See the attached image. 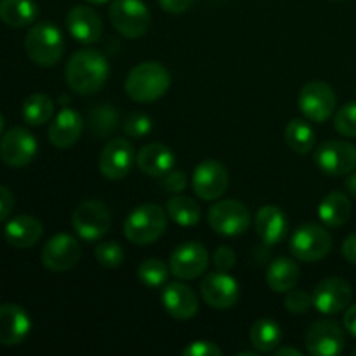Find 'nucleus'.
I'll return each mask as SVG.
<instances>
[{
  "instance_id": "obj_1",
  "label": "nucleus",
  "mask_w": 356,
  "mask_h": 356,
  "mask_svg": "<svg viewBox=\"0 0 356 356\" xmlns=\"http://www.w3.org/2000/svg\"><path fill=\"white\" fill-rule=\"evenodd\" d=\"M110 75V66L101 52L92 49L76 51L68 59L65 68L66 83L73 92L80 96H92L103 89Z\"/></svg>"
},
{
  "instance_id": "obj_2",
  "label": "nucleus",
  "mask_w": 356,
  "mask_h": 356,
  "mask_svg": "<svg viewBox=\"0 0 356 356\" xmlns=\"http://www.w3.org/2000/svg\"><path fill=\"white\" fill-rule=\"evenodd\" d=\"M170 87V73L156 61H145L134 66L125 80V92L136 103H153Z\"/></svg>"
},
{
  "instance_id": "obj_3",
  "label": "nucleus",
  "mask_w": 356,
  "mask_h": 356,
  "mask_svg": "<svg viewBox=\"0 0 356 356\" xmlns=\"http://www.w3.org/2000/svg\"><path fill=\"white\" fill-rule=\"evenodd\" d=\"M24 49L35 65L51 68L61 61L65 54V40L56 24L51 21H42L30 28L24 38Z\"/></svg>"
},
{
  "instance_id": "obj_4",
  "label": "nucleus",
  "mask_w": 356,
  "mask_h": 356,
  "mask_svg": "<svg viewBox=\"0 0 356 356\" xmlns=\"http://www.w3.org/2000/svg\"><path fill=\"white\" fill-rule=\"evenodd\" d=\"M167 228V216L160 205L143 204L125 218L124 233L129 242L136 245H148L163 235Z\"/></svg>"
},
{
  "instance_id": "obj_5",
  "label": "nucleus",
  "mask_w": 356,
  "mask_h": 356,
  "mask_svg": "<svg viewBox=\"0 0 356 356\" xmlns=\"http://www.w3.org/2000/svg\"><path fill=\"white\" fill-rule=\"evenodd\" d=\"M108 16L115 30L125 38L145 37L152 24V16L143 0H113Z\"/></svg>"
},
{
  "instance_id": "obj_6",
  "label": "nucleus",
  "mask_w": 356,
  "mask_h": 356,
  "mask_svg": "<svg viewBox=\"0 0 356 356\" xmlns=\"http://www.w3.org/2000/svg\"><path fill=\"white\" fill-rule=\"evenodd\" d=\"M291 254L305 263H316L329 256L332 250V236L323 226L302 225L292 233L289 243Z\"/></svg>"
},
{
  "instance_id": "obj_7",
  "label": "nucleus",
  "mask_w": 356,
  "mask_h": 356,
  "mask_svg": "<svg viewBox=\"0 0 356 356\" xmlns=\"http://www.w3.org/2000/svg\"><path fill=\"white\" fill-rule=\"evenodd\" d=\"M207 219L218 235L240 236L250 226V211L238 200H219L209 209Z\"/></svg>"
},
{
  "instance_id": "obj_8",
  "label": "nucleus",
  "mask_w": 356,
  "mask_h": 356,
  "mask_svg": "<svg viewBox=\"0 0 356 356\" xmlns=\"http://www.w3.org/2000/svg\"><path fill=\"white\" fill-rule=\"evenodd\" d=\"M73 228L87 242L103 238L111 226L110 209L99 200H86L73 212Z\"/></svg>"
},
{
  "instance_id": "obj_9",
  "label": "nucleus",
  "mask_w": 356,
  "mask_h": 356,
  "mask_svg": "<svg viewBox=\"0 0 356 356\" xmlns=\"http://www.w3.org/2000/svg\"><path fill=\"white\" fill-rule=\"evenodd\" d=\"M336 92L329 83L322 80H313L306 83L299 94V110L308 120L322 122L329 120L336 110Z\"/></svg>"
},
{
  "instance_id": "obj_10",
  "label": "nucleus",
  "mask_w": 356,
  "mask_h": 356,
  "mask_svg": "<svg viewBox=\"0 0 356 356\" xmlns=\"http://www.w3.org/2000/svg\"><path fill=\"white\" fill-rule=\"evenodd\" d=\"M37 139L28 129L13 127L0 138V160L9 167H26L37 155Z\"/></svg>"
},
{
  "instance_id": "obj_11",
  "label": "nucleus",
  "mask_w": 356,
  "mask_h": 356,
  "mask_svg": "<svg viewBox=\"0 0 356 356\" xmlns=\"http://www.w3.org/2000/svg\"><path fill=\"white\" fill-rule=\"evenodd\" d=\"M315 162L329 176H346L356 169V146L346 141H325L316 148Z\"/></svg>"
},
{
  "instance_id": "obj_12",
  "label": "nucleus",
  "mask_w": 356,
  "mask_h": 356,
  "mask_svg": "<svg viewBox=\"0 0 356 356\" xmlns=\"http://www.w3.org/2000/svg\"><path fill=\"white\" fill-rule=\"evenodd\" d=\"M82 256V247L79 240L68 233H58L52 236L42 249V264L49 271L63 273L75 266Z\"/></svg>"
},
{
  "instance_id": "obj_13",
  "label": "nucleus",
  "mask_w": 356,
  "mask_h": 356,
  "mask_svg": "<svg viewBox=\"0 0 356 356\" xmlns=\"http://www.w3.org/2000/svg\"><path fill=\"white\" fill-rule=\"evenodd\" d=\"M136 163V152L131 141L115 138L106 143L99 155V170L106 179H124Z\"/></svg>"
},
{
  "instance_id": "obj_14",
  "label": "nucleus",
  "mask_w": 356,
  "mask_h": 356,
  "mask_svg": "<svg viewBox=\"0 0 356 356\" xmlns=\"http://www.w3.org/2000/svg\"><path fill=\"white\" fill-rule=\"evenodd\" d=\"M209 266V252L200 242H184L172 252L169 261L170 273L181 280L202 277Z\"/></svg>"
},
{
  "instance_id": "obj_15",
  "label": "nucleus",
  "mask_w": 356,
  "mask_h": 356,
  "mask_svg": "<svg viewBox=\"0 0 356 356\" xmlns=\"http://www.w3.org/2000/svg\"><path fill=\"white\" fill-rule=\"evenodd\" d=\"M229 176L226 167L218 160H204L193 172L195 195L202 200H218L226 193Z\"/></svg>"
},
{
  "instance_id": "obj_16",
  "label": "nucleus",
  "mask_w": 356,
  "mask_h": 356,
  "mask_svg": "<svg viewBox=\"0 0 356 356\" xmlns=\"http://www.w3.org/2000/svg\"><path fill=\"white\" fill-rule=\"evenodd\" d=\"M351 298H353L351 285L339 277H330L320 282L312 296L313 306L322 315H337L348 308Z\"/></svg>"
},
{
  "instance_id": "obj_17",
  "label": "nucleus",
  "mask_w": 356,
  "mask_h": 356,
  "mask_svg": "<svg viewBox=\"0 0 356 356\" xmlns=\"http://www.w3.org/2000/svg\"><path fill=\"white\" fill-rule=\"evenodd\" d=\"M344 344V330L334 320L313 323L306 336V348L313 356H337L343 353Z\"/></svg>"
},
{
  "instance_id": "obj_18",
  "label": "nucleus",
  "mask_w": 356,
  "mask_h": 356,
  "mask_svg": "<svg viewBox=\"0 0 356 356\" xmlns=\"http://www.w3.org/2000/svg\"><path fill=\"white\" fill-rule=\"evenodd\" d=\"M200 292L204 301L214 309H229L236 305L240 296L238 284L228 271H216L209 273L202 280Z\"/></svg>"
},
{
  "instance_id": "obj_19",
  "label": "nucleus",
  "mask_w": 356,
  "mask_h": 356,
  "mask_svg": "<svg viewBox=\"0 0 356 356\" xmlns=\"http://www.w3.org/2000/svg\"><path fill=\"white\" fill-rule=\"evenodd\" d=\"M66 28L75 40L90 45L99 40L103 23L99 14L87 6H75L66 14Z\"/></svg>"
},
{
  "instance_id": "obj_20",
  "label": "nucleus",
  "mask_w": 356,
  "mask_h": 356,
  "mask_svg": "<svg viewBox=\"0 0 356 356\" xmlns=\"http://www.w3.org/2000/svg\"><path fill=\"white\" fill-rule=\"evenodd\" d=\"M31 320L28 313L17 305L0 306V344L16 346L28 337Z\"/></svg>"
},
{
  "instance_id": "obj_21",
  "label": "nucleus",
  "mask_w": 356,
  "mask_h": 356,
  "mask_svg": "<svg viewBox=\"0 0 356 356\" xmlns=\"http://www.w3.org/2000/svg\"><path fill=\"white\" fill-rule=\"evenodd\" d=\"M162 305L176 320H190L198 313V299L193 289L181 282H172L162 291Z\"/></svg>"
},
{
  "instance_id": "obj_22",
  "label": "nucleus",
  "mask_w": 356,
  "mask_h": 356,
  "mask_svg": "<svg viewBox=\"0 0 356 356\" xmlns=\"http://www.w3.org/2000/svg\"><path fill=\"white\" fill-rule=\"evenodd\" d=\"M83 120L73 108H63L49 125V141L59 149H66L79 141L82 134Z\"/></svg>"
},
{
  "instance_id": "obj_23",
  "label": "nucleus",
  "mask_w": 356,
  "mask_h": 356,
  "mask_svg": "<svg viewBox=\"0 0 356 356\" xmlns=\"http://www.w3.org/2000/svg\"><path fill=\"white\" fill-rule=\"evenodd\" d=\"M256 233L264 245H277L289 235V219L277 205H264L257 211Z\"/></svg>"
},
{
  "instance_id": "obj_24",
  "label": "nucleus",
  "mask_w": 356,
  "mask_h": 356,
  "mask_svg": "<svg viewBox=\"0 0 356 356\" xmlns=\"http://www.w3.org/2000/svg\"><path fill=\"white\" fill-rule=\"evenodd\" d=\"M174 162H176L174 152L162 143H152V145L143 146L136 155V163L141 172L155 177H162L163 174L172 170Z\"/></svg>"
},
{
  "instance_id": "obj_25",
  "label": "nucleus",
  "mask_w": 356,
  "mask_h": 356,
  "mask_svg": "<svg viewBox=\"0 0 356 356\" xmlns=\"http://www.w3.org/2000/svg\"><path fill=\"white\" fill-rule=\"evenodd\" d=\"M44 226L33 216H16L6 225V242L16 249H30L40 240Z\"/></svg>"
},
{
  "instance_id": "obj_26",
  "label": "nucleus",
  "mask_w": 356,
  "mask_h": 356,
  "mask_svg": "<svg viewBox=\"0 0 356 356\" xmlns=\"http://www.w3.org/2000/svg\"><path fill=\"white\" fill-rule=\"evenodd\" d=\"M351 216V202L341 191H332L327 195L318 205L320 221L330 228H339L346 225Z\"/></svg>"
},
{
  "instance_id": "obj_27",
  "label": "nucleus",
  "mask_w": 356,
  "mask_h": 356,
  "mask_svg": "<svg viewBox=\"0 0 356 356\" xmlns=\"http://www.w3.org/2000/svg\"><path fill=\"white\" fill-rule=\"evenodd\" d=\"M266 282L273 292L292 291L299 282V266L291 257H277L268 268Z\"/></svg>"
},
{
  "instance_id": "obj_28",
  "label": "nucleus",
  "mask_w": 356,
  "mask_h": 356,
  "mask_svg": "<svg viewBox=\"0 0 356 356\" xmlns=\"http://www.w3.org/2000/svg\"><path fill=\"white\" fill-rule=\"evenodd\" d=\"M38 16V7L33 0H0V21L7 26L24 28Z\"/></svg>"
},
{
  "instance_id": "obj_29",
  "label": "nucleus",
  "mask_w": 356,
  "mask_h": 356,
  "mask_svg": "<svg viewBox=\"0 0 356 356\" xmlns=\"http://www.w3.org/2000/svg\"><path fill=\"white\" fill-rule=\"evenodd\" d=\"M249 337L257 353H271L282 341L280 325L270 318H261L252 325Z\"/></svg>"
},
{
  "instance_id": "obj_30",
  "label": "nucleus",
  "mask_w": 356,
  "mask_h": 356,
  "mask_svg": "<svg viewBox=\"0 0 356 356\" xmlns=\"http://www.w3.org/2000/svg\"><path fill=\"white\" fill-rule=\"evenodd\" d=\"M21 115L23 120L31 127H40V125L47 124L54 115V101L47 96V94H31L24 99L23 108H21Z\"/></svg>"
},
{
  "instance_id": "obj_31",
  "label": "nucleus",
  "mask_w": 356,
  "mask_h": 356,
  "mask_svg": "<svg viewBox=\"0 0 356 356\" xmlns=\"http://www.w3.org/2000/svg\"><path fill=\"white\" fill-rule=\"evenodd\" d=\"M285 143L292 152L306 155L315 146V132L308 122L302 118H294L285 127Z\"/></svg>"
},
{
  "instance_id": "obj_32",
  "label": "nucleus",
  "mask_w": 356,
  "mask_h": 356,
  "mask_svg": "<svg viewBox=\"0 0 356 356\" xmlns=\"http://www.w3.org/2000/svg\"><path fill=\"white\" fill-rule=\"evenodd\" d=\"M167 214L179 226H195L202 218V209L193 198L177 195L167 202Z\"/></svg>"
},
{
  "instance_id": "obj_33",
  "label": "nucleus",
  "mask_w": 356,
  "mask_h": 356,
  "mask_svg": "<svg viewBox=\"0 0 356 356\" xmlns=\"http://www.w3.org/2000/svg\"><path fill=\"white\" fill-rule=\"evenodd\" d=\"M118 113L113 106L110 104H101V106L94 108L89 113V129L90 134L97 139L108 138L113 134L118 127Z\"/></svg>"
},
{
  "instance_id": "obj_34",
  "label": "nucleus",
  "mask_w": 356,
  "mask_h": 356,
  "mask_svg": "<svg viewBox=\"0 0 356 356\" xmlns=\"http://www.w3.org/2000/svg\"><path fill=\"white\" fill-rule=\"evenodd\" d=\"M169 271L170 268L162 259L153 257V259H146L139 264L138 277L141 284H145L146 287H162L167 282Z\"/></svg>"
},
{
  "instance_id": "obj_35",
  "label": "nucleus",
  "mask_w": 356,
  "mask_h": 356,
  "mask_svg": "<svg viewBox=\"0 0 356 356\" xmlns=\"http://www.w3.org/2000/svg\"><path fill=\"white\" fill-rule=\"evenodd\" d=\"M94 256H96L97 263L104 268H118L125 259V252L120 247V243L117 242H103L96 247L94 250Z\"/></svg>"
},
{
  "instance_id": "obj_36",
  "label": "nucleus",
  "mask_w": 356,
  "mask_h": 356,
  "mask_svg": "<svg viewBox=\"0 0 356 356\" xmlns=\"http://www.w3.org/2000/svg\"><path fill=\"white\" fill-rule=\"evenodd\" d=\"M334 127L346 138H356V101L341 108L334 117Z\"/></svg>"
},
{
  "instance_id": "obj_37",
  "label": "nucleus",
  "mask_w": 356,
  "mask_h": 356,
  "mask_svg": "<svg viewBox=\"0 0 356 356\" xmlns=\"http://www.w3.org/2000/svg\"><path fill=\"white\" fill-rule=\"evenodd\" d=\"M153 129L152 118L146 113H141V111H136V113H131L124 122V132L131 138H145V136L149 134V131Z\"/></svg>"
},
{
  "instance_id": "obj_38",
  "label": "nucleus",
  "mask_w": 356,
  "mask_h": 356,
  "mask_svg": "<svg viewBox=\"0 0 356 356\" xmlns=\"http://www.w3.org/2000/svg\"><path fill=\"white\" fill-rule=\"evenodd\" d=\"M313 306V299L308 292L305 291H289V296L285 298V309L294 315H302Z\"/></svg>"
},
{
  "instance_id": "obj_39",
  "label": "nucleus",
  "mask_w": 356,
  "mask_h": 356,
  "mask_svg": "<svg viewBox=\"0 0 356 356\" xmlns=\"http://www.w3.org/2000/svg\"><path fill=\"white\" fill-rule=\"evenodd\" d=\"M188 177L183 170H169L162 176V188L170 193H181L186 190Z\"/></svg>"
},
{
  "instance_id": "obj_40",
  "label": "nucleus",
  "mask_w": 356,
  "mask_h": 356,
  "mask_svg": "<svg viewBox=\"0 0 356 356\" xmlns=\"http://www.w3.org/2000/svg\"><path fill=\"white\" fill-rule=\"evenodd\" d=\"M184 356H221L222 350L216 346L211 341H195L186 350L183 351Z\"/></svg>"
},
{
  "instance_id": "obj_41",
  "label": "nucleus",
  "mask_w": 356,
  "mask_h": 356,
  "mask_svg": "<svg viewBox=\"0 0 356 356\" xmlns=\"http://www.w3.org/2000/svg\"><path fill=\"white\" fill-rule=\"evenodd\" d=\"M236 263V254L232 247H219L214 254V264L219 271H229Z\"/></svg>"
},
{
  "instance_id": "obj_42",
  "label": "nucleus",
  "mask_w": 356,
  "mask_h": 356,
  "mask_svg": "<svg viewBox=\"0 0 356 356\" xmlns=\"http://www.w3.org/2000/svg\"><path fill=\"white\" fill-rule=\"evenodd\" d=\"M14 209V195L3 184H0V221H6Z\"/></svg>"
},
{
  "instance_id": "obj_43",
  "label": "nucleus",
  "mask_w": 356,
  "mask_h": 356,
  "mask_svg": "<svg viewBox=\"0 0 356 356\" xmlns=\"http://www.w3.org/2000/svg\"><path fill=\"white\" fill-rule=\"evenodd\" d=\"M195 0H159L160 7L169 14H183L193 6Z\"/></svg>"
},
{
  "instance_id": "obj_44",
  "label": "nucleus",
  "mask_w": 356,
  "mask_h": 356,
  "mask_svg": "<svg viewBox=\"0 0 356 356\" xmlns=\"http://www.w3.org/2000/svg\"><path fill=\"white\" fill-rule=\"evenodd\" d=\"M343 256L346 257V261L356 264V233L348 236L343 243Z\"/></svg>"
},
{
  "instance_id": "obj_45",
  "label": "nucleus",
  "mask_w": 356,
  "mask_h": 356,
  "mask_svg": "<svg viewBox=\"0 0 356 356\" xmlns=\"http://www.w3.org/2000/svg\"><path fill=\"white\" fill-rule=\"evenodd\" d=\"M344 327H346V330L351 336L356 337V305L346 309V315H344Z\"/></svg>"
},
{
  "instance_id": "obj_46",
  "label": "nucleus",
  "mask_w": 356,
  "mask_h": 356,
  "mask_svg": "<svg viewBox=\"0 0 356 356\" xmlns=\"http://www.w3.org/2000/svg\"><path fill=\"white\" fill-rule=\"evenodd\" d=\"M275 355H277V356H284V355L301 356V351L294 350V348H280V350H275Z\"/></svg>"
},
{
  "instance_id": "obj_47",
  "label": "nucleus",
  "mask_w": 356,
  "mask_h": 356,
  "mask_svg": "<svg viewBox=\"0 0 356 356\" xmlns=\"http://www.w3.org/2000/svg\"><path fill=\"white\" fill-rule=\"evenodd\" d=\"M346 188L353 197H356V172L351 174V176L346 179Z\"/></svg>"
},
{
  "instance_id": "obj_48",
  "label": "nucleus",
  "mask_w": 356,
  "mask_h": 356,
  "mask_svg": "<svg viewBox=\"0 0 356 356\" xmlns=\"http://www.w3.org/2000/svg\"><path fill=\"white\" fill-rule=\"evenodd\" d=\"M89 3H94V6H103V3H106L108 0H87Z\"/></svg>"
},
{
  "instance_id": "obj_49",
  "label": "nucleus",
  "mask_w": 356,
  "mask_h": 356,
  "mask_svg": "<svg viewBox=\"0 0 356 356\" xmlns=\"http://www.w3.org/2000/svg\"><path fill=\"white\" fill-rule=\"evenodd\" d=\"M3 134V117H2V113H0V136Z\"/></svg>"
},
{
  "instance_id": "obj_50",
  "label": "nucleus",
  "mask_w": 356,
  "mask_h": 356,
  "mask_svg": "<svg viewBox=\"0 0 356 356\" xmlns=\"http://www.w3.org/2000/svg\"><path fill=\"white\" fill-rule=\"evenodd\" d=\"M353 355H355V356H356V348H355V351H353Z\"/></svg>"
},
{
  "instance_id": "obj_51",
  "label": "nucleus",
  "mask_w": 356,
  "mask_h": 356,
  "mask_svg": "<svg viewBox=\"0 0 356 356\" xmlns=\"http://www.w3.org/2000/svg\"><path fill=\"white\" fill-rule=\"evenodd\" d=\"M334 2H341V0H334Z\"/></svg>"
}]
</instances>
